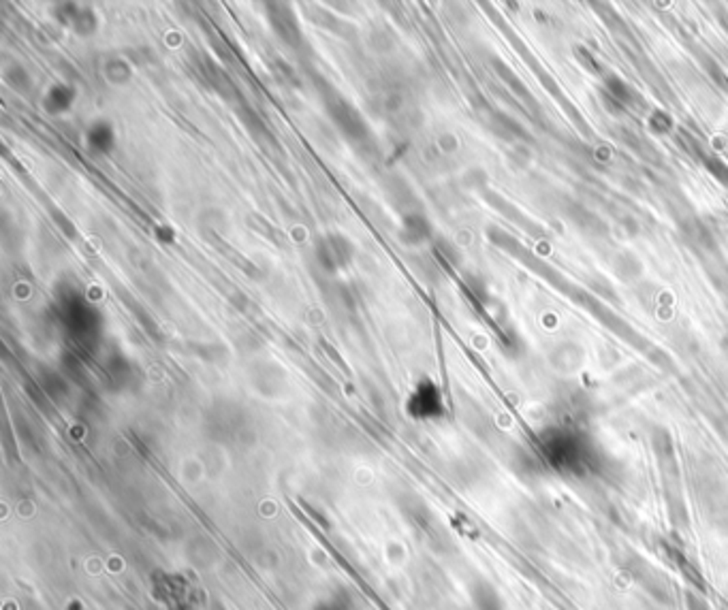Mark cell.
I'll return each instance as SVG.
<instances>
[{"mask_svg":"<svg viewBox=\"0 0 728 610\" xmlns=\"http://www.w3.org/2000/svg\"><path fill=\"white\" fill-rule=\"evenodd\" d=\"M606 90H609V94L613 97V99H617V101H628L630 99V88L622 81V79H617V77H606Z\"/></svg>","mask_w":728,"mask_h":610,"instance_id":"5","label":"cell"},{"mask_svg":"<svg viewBox=\"0 0 728 610\" xmlns=\"http://www.w3.org/2000/svg\"><path fill=\"white\" fill-rule=\"evenodd\" d=\"M536 456L547 470L574 478L596 474L602 461L592 436L572 422L544 427L536 438Z\"/></svg>","mask_w":728,"mask_h":610,"instance_id":"1","label":"cell"},{"mask_svg":"<svg viewBox=\"0 0 728 610\" xmlns=\"http://www.w3.org/2000/svg\"><path fill=\"white\" fill-rule=\"evenodd\" d=\"M111 141H113V133L107 124H103V122L95 124L88 133V143L92 145V149H109Z\"/></svg>","mask_w":728,"mask_h":610,"instance_id":"4","label":"cell"},{"mask_svg":"<svg viewBox=\"0 0 728 610\" xmlns=\"http://www.w3.org/2000/svg\"><path fill=\"white\" fill-rule=\"evenodd\" d=\"M71 103H73V90H71V88H65V85H56L54 90H49L47 103H45V105H47L49 111L60 113V111L69 109Z\"/></svg>","mask_w":728,"mask_h":610,"instance_id":"3","label":"cell"},{"mask_svg":"<svg viewBox=\"0 0 728 610\" xmlns=\"http://www.w3.org/2000/svg\"><path fill=\"white\" fill-rule=\"evenodd\" d=\"M649 126L656 133H669L671 126H673V119L666 115L664 111H654V115L649 117Z\"/></svg>","mask_w":728,"mask_h":610,"instance_id":"6","label":"cell"},{"mask_svg":"<svg viewBox=\"0 0 728 610\" xmlns=\"http://www.w3.org/2000/svg\"><path fill=\"white\" fill-rule=\"evenodd\" d=\"M316 254H318L321 263H323L329 271H333V269H344V265L348 263L353 250H350L348 241H346L344 237L331 235V237H327V239L321 241V246H318Z\"/></svg>","mask_w":728,"mask_h":610,"instance_id":"2","label":"cell"}]
</instances>
